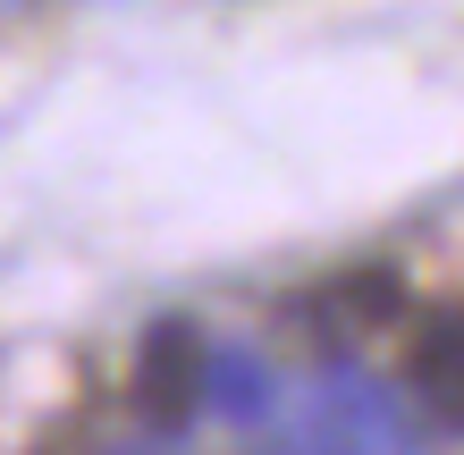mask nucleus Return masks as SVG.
<instances>
[{
	"label": "nucleus",
	"mask_w": 464,
	"mask_h": 455,
	"mask_svg": "<svg viewBox=\"0 0 464 455\" xmlns=\"http://www.w3.org/2000/svg\"><path fill=\"white\" fill-rule=\"evenodd\" d=\"M295 447H405V422H397V396L363 380L354 363H330V380L313 388V413Z\"/></svg>",
	"instance_id": "nucleus-2"
},
{
	"label": "nucleus",
	"mask_w": 464,
	"mask_h": 455,
	"mask_svg": "<svg viewBox=\"0 0 464 455\" xmlns=\"http://www.w3.org/2000/svg\"><path fill=\"white\" fill-rule=\"evenodd\" d=\"M270 363L254 355V346H220V355H211L203 346V405H220L237 431H262L270 422Z\"/></svg>",
	"instance_id": "nucleus-5"
},
{
	"label": "nucleus",
	"mask_w": 464,
	"mask_h": 455,
	"mask_svg": "<svg viewBox=\"0 0 464 455\" xmlns=\"http://www.w3.org/2000/svg\"><path fill=\"white\" fill-rule=\"evenodd\" d=\"M405 279L397 270H346V279H321L313 287V304L304 320L321 329V346H346V337H380V329H397L405 320Z\"/></svg>",
	"instance_id": "nucleus-3"
},
{
	"label": "nucleus",
	"mask_w": 464,
	"mask_h": 455,
	"mask_svg": "<svg viewBox=\"0 0 464 455\" xmlns=\"http://www.w3.org/2000/svg\"><path fill=\"white\" fill-rule=\"evenodd\" d=\"M414 396L440 422H464V304L456 312H430L422 320V337H414Z\"/></svg>",
	"instance_id": "nucleus-4"
},
{
	"label": "nucleus",
	"mask_w": 464,
	"mask_h": 455,
	"mask_svg": "<svg viewBox=\"0 0 464 455\" xmlns=\"http://www.w3.org/2000/svg\"><path fill=\"white\" fill-rule=\"evenodd\" d=\"M195 405H203V337L186 312H160L135 346V413L152 431H186Z\"/></svg>",
	"instance_id": "nucleus-1"
}]
</instances>
